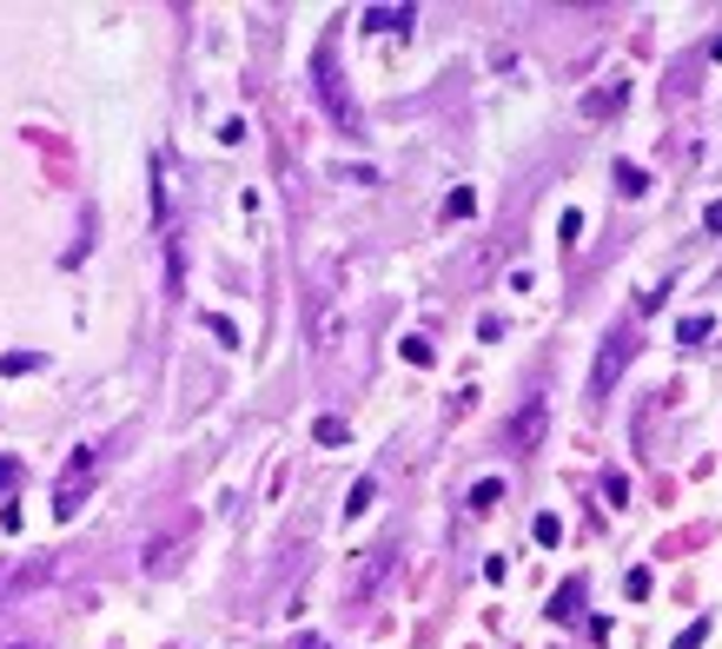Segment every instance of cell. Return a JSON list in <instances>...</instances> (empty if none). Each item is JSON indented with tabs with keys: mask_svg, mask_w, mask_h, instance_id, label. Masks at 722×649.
Returning <instances> with one entry per match:
<instances>
[{
	"mask_svg": "<svg viewBox=\"0 0 722 649\" xmlns=\"http://www.w3.org/2000/svg\"><path fill=\"white\" fill-rule=\"evenodd\" d=\"M318 100H325V113L345 126V133H358L365 119H358V100L345 93V80H338V66H332V53H318Z\"/></svg>",
	"mask_w": 722,
	"mask_h": 649,
	"instance_id": "obj_1",
	"label": "cell"
},
{
	"mask_svg": "<svg viewBox=\"0 0 722 649\" xmlns=\"http://www.w3.org/2000/svg\"><path fill=\"white\" fill-rule=\"evenodd\" d=\"M544 431H551V405H544V398H524L517 418L504 425V451H537Z\"/></svg>",
	"mask_w": 722,
	"mask_h": 649,
	"instance_id": "obj_2",
	"label": "cell"
},
{
	"mask_svg": "<svg viewBox=\"0 0 722 649\" xmlns=\"http://www.w3.org/2000/svg\"><path fill=\"white\" fill-rule=\"evenodd\" d=\"M630 345H637V338H630V332H617V338H610V345H604V358H597V391H604V385H610V378H617V371H624V365H630Z\"/></svg>",
	"mask_w": 722,
	"mask_h": 649,
	"instance_id": "obj_3",
	"label": "cell"
},
{
	"mask_svg": "<svg viewBox=\"0 0 722 649\" xmlns=\"http://www.w3.org/2000/svg\"><path fill=\"white\" fill-rule=\"evenodd\" d=\"M365 27H372V33H405V27H411V7H372Z\"/></svg>",
	"mask_w": 722,
	"mask_h": 649,
	"instance_id": "obj_4",
	"label": "cell"
},
{
	"mask_svg": "<svg viewBox=\"0 0 722 649\" xmlns=\"http://www.w3.org/2000/svg\"><path fill=\"white\" fill-rule=\"evenodd\" d=\"M710 332H716V318H683V325H677L683 345H697V338H710Z\"/></svg>",
	"mask_w": 722,
	"mask_h": 649,
	"instance_id": "obj_5",
	"label": "cell"
},
{
	"mask_svg": "<svg viewBox=\"0 0 722 649\" xmlns=\"http://www.w3.org/2000/svg\"><path fill=\"white\" fill-rule=\"evenodd\" d=\"M372 498H378V484H372V478H358V484H352V504H345V511L358 517V511H372Z\"/></svg>",
	"mask_w": 722,
	"mask_h": 649,
	"instance_id": "obj_6",
	"label": "cell"
},
{
	"mask_svg": "<svg viewBox=\"0 0 722 649\" xmlns=\"http://www.w3.org/2000/svg\"><path fill=\"white\" fill-rule=\"evenodd\" d=\"M498 498H504V484H498V478H484V484H478V491H471V511H491V504H498Z\"/></svg>",
	"mask_w": 722,
	"mask_h": 649,
	"instance_id": "obj_7",
	"label": "cell"
},
{
	"mask_svg": "<svg viewBox=\"0 0 722 649\" xmlns=\"http://www.w3.org/2000/svg\"><path fill=\"white\" fill-rule=\"evenodd\" d=\"M33 365H40L33 352H7V358H0V371H7V378H20V371H33Z\"/></svg>",
	"mask_w": 722,
	"mask_h": 649,
	"instance_id": "obj_8",
	"label": "cell"
},
{
	"mask_svg": "<svg viewBox=\"0 0 722 649\" xmlns=\"http://www.w3.org/2000/svg\"><path fill=\"white\" fill-rule=\"evenodd\" d=\"M312 431H318V444H345V418H318Z\"/></svg>",
	"mask_w": 722,
	"mask_h": 649,
	"instance_id": "obj_9",
	"label": "cell"
},
{
	"mask_svg": "<svg viewBox=\"0 0 722 649\" xmlns=\"http://www.w3.org/2000/svg\"><path fill=\"white\" fill-rule=\"evenodd\" d=\"M577 597H584V584H564V597L551 604V617H577Z\"/></svg>",
	"mask_w": 722,
	"mask_h": 649,
	"instance_id": "obj_10",
	"label": "cell"
},
{
	"mask_svg": "<svg viewBox=\"0 0 722 649\" xmlns=\"http://www.w3.org/2000/svg\"><path fill=\"white\" fill-rule=\"evenodd\" d=\"M703 637H710V617H703V624H690V630L677 637V649H697V643H703Z\"/></svg>",
	"mask_w": 722,
	"mask_h": 649,
	"instance_id": "obj_11",
	"label": "cell"
},
{
	"mask_svg": "<svg viewBox=\"0 0 722 649\" xmlns=\"http://www.w3.org/2000/svg\"><path fill=\"white\" fill-rule=\"evenodd\" d=\"M13 484H20V464H13V458H0V491H13Z\"/></svg>",
	"mask_w": 722,
	"mask_h": 649,
	"instance_id": "obj_12",
	"label": "cell"
},
{
	"mask_svg": "<svg viewBox=\"0 0 722 649\" xmlns=\"http://www.w3.org/2000/svg\"><path fill=\"white\" fill-rule=\"evenodd\" d=\"M710 232H722V206H710Z\"/></svg>",
	"mask_w": 722,
	"mask_h": 649,
	"instance_id": "obj_13",
	"label": "cell"
}]
</instances>
